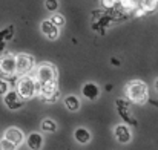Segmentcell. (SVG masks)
Masks as SVG:
<instances>
[{"label":"cell","mask_w":158,"mask_h":150,"mask_svg":"<svg viewBox=\"0 0 158 150\" xmlns=\"http://www.w3.org/2000/svg\"><path fill=\"white\" fill-rule=\"evenodd\" d=\"M126 98L134 104H144L149 101V87L141 80H132L124 86Z\"/></svg>","instance_id":"6da1fadb"},{"label":"cell","mask_w":158,"mask_h":150,"mask_svg":"<svg viewBox=\"0 0 158 150\" xmlns=\"http://www.w3.org/2000/svg\"><path fill=\"white\" fill-rule=\"evenodd\" d=\"M15 87H17V91H15V92H17L23 100L26 101V100H31L32 97H35V95H37L39 84H37V81H35L34 75L26 74V75H20V77H19Z\"/></svg>","instance_id":"7a4b0ae2"},{"label":"cell","mask_w":158,"mask_h":150,"mask_svg":"<svg viewBox=\"0 0 158 150\" xmlns=\"http://www.w3.org/2000/svg\"><path fill=\"white\" fill-rule=\"evenodd\" d=\"M42 101L45 103H55V101L60 100L61 94H60V89L57 86V81H49V83H45V84H39V89H37V95Z\"/></svg>","instance_id":"3957f363"},{"label":"cell","mask_w":158,"mask_h":150,"mask_svg":"<svg viewBox=\"0 0 158 150\" xmlns=\"http://www.w3.org/2000/svg\"><path fill=\"white\" fill-rule=\"evenodd\" d=\"M32 75H34L37 84H45V83H49V81H57V69L51 63L39 64Z\"/></svg>","instance_id":"277c9868"},{"label":"cell","mask_w":158,"mask_h":150,"mask_svg":"<svg viewBox=\"0 0 158 150\" xmlns=\"http://www.w3.org/2000/svg\"><path fill=\"white\" fill-rule=\"evenodd\" d=\"M15 75V54L5 52L0 57V78H11Z\"/></svg>","instance_id":"5b68a950"},{"label":"cell","mask_w":158,"mask_h":150,"mask_svg":"<svg viewBox=\"0 0 158 150\" xmlns=\"http://www.w3.org/2000/svg\"><path fill=\"white\" fill-rule=\"evenodd\" d=\"M35 67V60L29 54H17L15 55V75H26Z\"/></svg>","instance_id":"8992f818"},{"label":"cell","mask_w":158,"mask_h":150,"mask_svg":"<svg viewBox=\"0 0 158 150\" xmlns=\"http://www.w3.org/2000/svg\"><path fill=\"white\" fill-rule=\"evenodd\" d=\"M3 103L5 106L9 109V110H19L23 107L25 100L15 92V91H8L5 95H3Z\"/></svg>","instance_id":"52a82bcc"},{"label":"cell","mask_w":158,"mask_h":150,"mask_svg":"<svg viewBox=\"0 0 158 150\" xmlns=\"http://www.w3.org/2000/svg\"><path fill=\"white\" fill-rule=\"evenodd\" d=\"M40 31H42V34H43L48 40H51V42L57 40V39L60 37V28H57L49 18H48V20H43V22L40 23Z\"/></svg>","instance_id":"ba28073f"},{"label":"cell","mask_w":158,"mask_h":150,"mask_svg":"<svg viewBox=\"0 0 158 150\" xmlns=\"http://www.w3.org/2000/svg\"><path fill=\"white\" fill-rule=\"evenodd\" d=\"M114 136L118 143L121 144H127L132 138V133H131V129L126 126V124H118L114 127Z\"/></svg>","instance_id":"9c48e42d"},{"label":"cell","mask_w":158,"mask_h":150,"mask_svg":"<svg viewBox=\"0 0 158 150\" xmlns=\"http://www.w3.org/2000/svg\"><path fill=\"white\" fill-rule=\"evenodd\" d=\"M3 138H6L8 141L14 143L15 146H20L25 143V135L19 127H8L3 133Z\"/></svg>","instance_id":"30bf717a"},{"label":"cell","mask_w":158,"mask_h":150,"mask_svg":"<svg viewBox=\"0 0 158 150\" xmlns=\"http://www.w3.org/2000/svg\"><path fill=\"white\" fill-rule=\"evenodd\" d=\"M81 94L85 98L94 101L100 97V87L95 84V83H86L83 87H81Z\"/></svg>","instance_id":"8fae6325"},{"label":"cell","mask_w":158,"mask_h":150,"mask_svg":"<svg viewBox=\"0 0 158 150\" xmlns=\"http://www.w3.org/2000/svg\"><path fill=\"white\" fill-rule=\"evenodd\" d=\"M26 144H28V147H29L31 150H40L42 149V146H43V136H42V133H39V132H32V133L28 136Z\"/></svg>","instance_id":"7c38bea8"},{"label":"cell","mask_w":158,"mask_h":150,"mask_svg":"<svg viewBox=\"0 0 158 150\" xmlns=\"http://www.w3.org/2000/svg\"><path fill=\"white\" fill-rule=\"evenodd\" d=\"M74 138L80 144H88L91 141V132L86 127H77L74 132Z\"/></svg>","instance_id":"4fadbf2b"},{"label":"cell","mask_w":158,"mask_h":150,"mask_svg":"<svg viewBox=\"0 0 158 150\" xmlns=\"http://www.w3.org/2000/svg\"><path fill=\"white\" fill-rule=\"evenodd\" d=\"M123 12L126 14H131L137 6H138V2L137 0H118V5H117Z\"/></svg>","instance_id":"5bb4252c"},{"label":"cell","mask_w":158,"mask_h":150,"mask_svg":"<svg viewBox=\"0 0 158 150\" xmlns=\"http://www.w3.org/2000/svg\"><path fill=\"white\" fill-rule=\"evenodd\" d=\"M129 109H131V107H117V110H118L120 116L124 120V123L132 124V126H137V120H135V118H134V115L129 112Z\"/></svg>","instance_id":"9a60e30c"},{"label":"cell","mask_w":158,"mask_h":150,"mask_svg":"<svg viewBox=\"0 0 158 150\" xmlns=\"http://www.w3.org/2000/svg\"><path fill=\"white\" fill-rule=\"evenodd\" d=\"M63 103H64V107H66L69 112H77V110L80 109V101H78V98H77L75 95L66 97Z\"/></svg>","instance_id":"2e32d148"},{"label":"cell","mask_w":158,"mask_h":150,"mask_svg":"<svg viewBox=\"0 0 158 150\" xmlns=\"http://www.w3.org/2000/svg\"><path fill=\"white\" fill-rule=\"evenodd\" d=\"M40 129H42L43 132H46V133H54V132L57 130V123H55L54 120H51V118H46V120L42 121Z\"/></svg>","instance_id":"e0dca14e"},{"label":"cell","mask_w":158,"mask_h":150,"mask_svg":"<svg viewBox=\"0 0 158 150\" xmlns=\"http://www.w3.org/2000/svg\"><path fill=\"white\" fill-rule=\"evenodd\" d=\"M138 6H141L146 12H152L155 11L158 6V0H140Z\"/></svg>","instance_id":"ac0fdd59"},{"label":"cell","mask_w":158,"mask_h":150,"mask_svg":"<svg viewBox=\"0 0 158 150\" xmlns=\"http://www.w3.org/2000/svg\"><path fill=\"white\" fill-rule=\"evenodd\" d=\"M12 37H14V26L12 25H9L8 28H5V29H2L0 31V40L2 42H9V40H12Z\"/></svg>","instance_id":"d6986e66"},{"label":"cell","mask_w":158,"mask_h":150,"mask_svg":"<svg viewBox=\"0 0 158 150\" xmlns=\"http://www.w3.org/2000/svg\"><path fill=\"white\" fill-rule=\"evenodd\" d=\"M49 20L52 22L57 28H63V26L66 25V18H64L60 12H52V15L49 17Z\"/></svg>","instance_id":"ffe728a7"},{"label":"cell","mask_w":158,"mask_h":150,"mask_svg":"<svg viewBox=\"0 0 158 150\" xmlns=\"http://www.w3.org/2000/svg\"><path fill=\"white\" fill-rule=\"evenodd\" d=\"M58 6H60L58 0H45V9L49 12H57Z\"/></svg>","instance_id":"44dd1931"},{"label":"cell","mask_w":158,"mask_h":150,"mask_svg":"<svg viewBox=\"0 0 158 150\" xmlns=\"http://www.w3.org/2000/svg\"><path fill=\"white\" fill-rule=\"evenodd\" d=\"M0 150H17V146L11 141H8L6 138L0 140Z\"/></svg>","instance_id":"7402d4cb"},{"label":"cell","mask_w":158,"mask_h":150,"mask_svg":"<svg viewBox=\"0 0 158 150\" xmlns=\"http://www.w3.org/2000/svg\"><path fill=\"white\" fill-rule=\"evenodd\" d=\"M117 5H118V0H102V6L106 11H112L114 8H117Z\"/></svg>","instance_id":"603a6c76"},{"label":"cell","mask_w":158,"mask_h":150,"mask_svg":"<svg viewBox=\"0 0 158 150\" xmlns=\"http://www.w3.org/2000/svg\"><path fill=\"white\" fill-rule=\"evenodd\" d=\"M8 91H9V84H8L6 78H0V95L3 97Z\"/></svg>","instance_id":"cb8c5ba5"},{"label":"cell","mask_w":158,"mask_h":150,"mask_svg":"<svg viewBox=\"0 0 158 150\" xmlns=\"http://www.w3.org/2000/svg\"><path fill=\"white\" fill-rule=\"evenodd\" d=\"M132 12H134V17H137V18H138V17H144V15L148 14V12H146V11L141 8V6H137V8H135Z\"/></svg>","instance_id":"d4e9b609"},{"label":"cell","mask_w":158,"mask_h":150,"mask_svg":"<svg viewBox=\"0 0 158 150\" xmlns=\"http://www.w3.org/2000/svg\"><path fill=\"white\" fill-rule=\"evenodd\" d=\"M103 14H105V11H102V9H97V11H94V12H92V18L97 22V20H98V18H100Z\"/></svg>","instance_id":"484cf974"},{"label":"cell","mask_w":158,"mask_h":150,"mask_svg":"<svg viewBox=\"0 0 158 150\" xmlns=\"http://www.w3.org/2000/svg\"><path fill=\"white\" fill-rule=\"evenodd\" d=\"M110 63H112L114 66H120V64H121V63H120V60H117L115 57H112V58H110Z\"/></svg>","instance_id":"4316f807"},{"label":"cell","mask_w":158,"mask_h":150,"mask_svg":"<svg viewBox=\"0 0 158 150\" xmlns=\"http://www.w3.org/2000/svg\"><path fill=\"white\" fill-rule=\"evenodd\" d=\"M5 45H6V42H2V40H0V52L5 49Z\"/></svg>","instance_id":"83f0119b"},{"label":"cell","mask_w":158,"mask_h":150,"mask_svg":"<svg viewBox=\"0 0 158 150\" xmlns=\"http://www.w3.org/2000/svg\"><path fill=\"white\" fill-rule=\"evenodd\" d=\"M106 91H112V84H107L106 86Z\"/></svg>","instance_id":"f1b7e54d"},{"label":"cell","mask_w":158,"mask_h":150,"mask_svg":"<svg viewBox=\"0 0 158 150\" xmlns=\"http://www.w3.org/2000/svg\"><path fill=\"white\" fill-rule=\"evenodd\" d=\"M155 91H157V92H158V78H157V80H155Z\"/></svg>","instance_id":"f546056e"}]
</instances>
